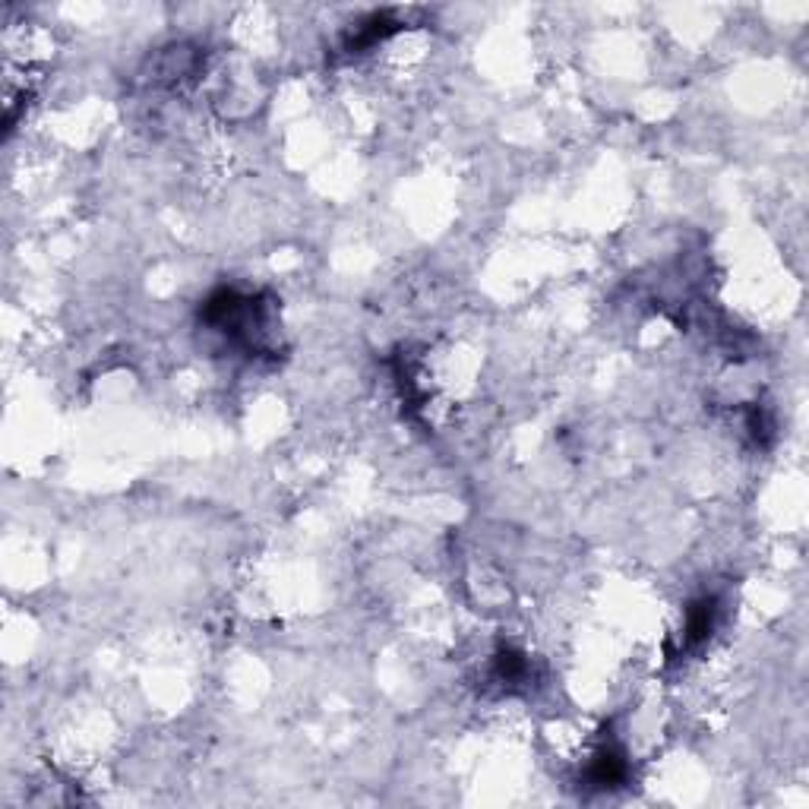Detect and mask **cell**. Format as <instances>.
<instances>
[{
    "label": "cell",
    "instance_id": "cell-2",
    "mask_svg": "<svg viewBox=\"0 0 809 809\" xmlns=\"http://www.w3.org/2000/svg\"><path fill=\"white\" fill-rule=\"evenodd\" d=\"M718 623V601L715 598H699L686 614V645H702Z\"/></svg>",
    "mask_w": 809,
    "mask_h": 809
},
{
    "label": "cell",
    "instance_id": "cell-1",
    "mask_svg": "<svg viewBox=\"0 0 809 809\" xmlns=\"http://www.w3.org/2000/svg\"><path fill=\"white\" fill-rule=\"evenodd\" d=\"M626 781V759L617 746H601L595 759L588 765V784L591 787H617Z\"/></svg>",
    "mask_w": 809,
    "mask_h": 809
}]
</instances>
